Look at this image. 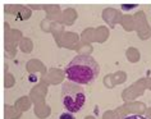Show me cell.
<instances>
[{
    "label": "cell",
    "mask_w": 151,
    "mask_h": 119,
    "mask_svg": "<svg viewBox=\"0 0 151 119\" xmlns=\"http://www.w3.org/2000/svg\"><path fill=\"white\" fill-rule=\"evenodd\" d=\"M97 62L90 55H77L65 67V74L69 81L78 85H90L99 76Z\"/></svg>",
    "instance_id": "6da1fadb"
},
{
    "label": "cell",
    "mask_w": 151,
    "mask_h": 119,
    "mask_svg": "<svg viewBox=\"0 0 151 119\" xmlns=\"http://www.w3.org/2000/svg\"><path fill=\"white\" fill-rule=\"evenodd\" d=\"M62 103L69 113H78L86 103V94L83 88L72 81L63 83Z\"/></svg>",
    "instance_id": "7a4b0ae2"
},
{
    "label": "cell",
    "mask_w": 151,
    "mask_h": 119,
    "mask_svg": "<svg viewBox=\"0 0 151 119\" xmlns=\"http://www.w3.org/2000/svg\"><path fill=\"white\" fill-rule=\"evenodd\" d=\"M59 119H76V118H74L73 113H69V111H65V113L60 114Z\"/></svg>",
    "instance_id": "3957f363"
},
{
    "label": "cell",
    "mask_w": 151,
    "mask_h": 119,
    "mask_svg": "<svg viewBox=\"0 0 151 119\" xmlns=\"http://www.w3.org/2000/svg\"><path fill=\"white\" fill-rule=\"evenodd\" d=\"M123 119H146V118H145V117H141V115H136V114H133V115H128V117L123 118Z\"/></svg>",
    "instance_id": "277c9868"
}]
</instances>
